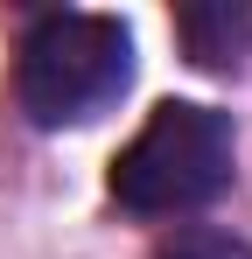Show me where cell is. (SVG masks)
<instances>
[{"instance_id":"cell-1","label":"cell","mask_w":252,"mask_h":259,"mask_svg":"<svg viewBox=\"0 0 252 259\" xmlns=\"http://www.w3.org/2000/svg\"><path fill=\"white\" fill-rule=\"evenodd\" d=\"M133 84V35L112 14L49 7L14 42V105L28 126H84Z\"/></svg>"},{"instance_id":"cell-2","label":"cell","mask_w":252,"mask_h":259,"mask_svg":"<svg viewBox=\"0 0 252 259\" xmlns=\"http://www.w3.org/2000/svg\"><path fill=\"white\" fill-rule=\"evenodd\" d=\"M238 168V133L231 112L196 105V98H161L147 112V126L112 154V203L133 217H182L203 210L231 189Z\"/></svg>"},{"instance_id":"cell-3","label":"cell","mask_w":252,"mask_h":259,"mask_svg":"<svg viewBox=\"0 0 252 259\" xmlns=\"http://www.w3.org/2000/svg\"><path fill=\"white\" fill-rule=\"evenodd\" d=\"M175 35L189 49V63L203 70H224L252 49V7L245 0H203V7H182L175 14Z\"/></svg>"},{"instance_id":"cell-4","label":"cell","mask_w":252,"mask_h":259,"mask_svg":"<svg viewBox=\"0 0 252 259\" xmlns=\"http://www.w3.org/2000/svg\"><path fill=\"white\" fill-rule=\"evenodd\" d=\"M161 259H252L245 238H231V231H182V238H168Z\"/></svg>"}]
</instances>
